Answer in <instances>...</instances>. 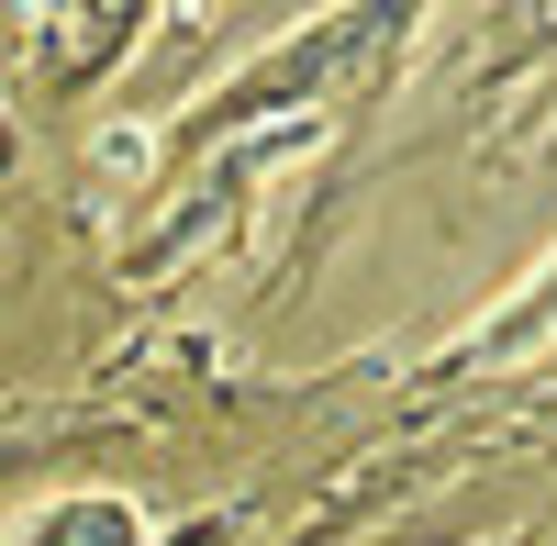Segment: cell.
Here are the masks:
<instances>
[{
	"mask_svg": "<svg viewBox=\"0 0 557 546\" xmlns=\"http://www.w3.org/2000/svg\"><path fill=\"white\" fill-rule=\"evenodd\" d=\"M0 546H146V513L123 491H67V502H34Z\"/></svg>",
	"mask_w": 557,
	"mask_h": 546,
	"instance_id": "obj_1",
	"label": "cell"
},
{
	"mask_svg": "<svg viewBox=\"0 0 557 546\" xmlns=\"http://www.w3.org/2000/svg\"><path fill=\"white\" fill-rule=\"evenodd\" d=\"M557 335V257H546V280H535V301L524 312H491V324L457 346V357H524V346H546Z\"/></svg>",
	"mask_w": 557,
	"mask_h": 546,
	"instance_id": "obj_2",
	"label": "cell"
}]
</instances>
